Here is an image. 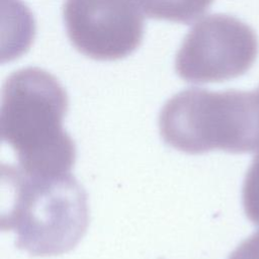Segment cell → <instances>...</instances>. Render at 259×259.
<instances>
[{
  "label": "cell",
  "mask_w": 259,
  "mask_h": 259,
  "mask_svg": "<svg viewBox=\"0 0 259 259\" xmlns=\"http://www.w3.org/2000/svg\"><path fill=\"white\" fill-rule=\"evenodd\" d=\"M258 52V37L247 23L232 15L210 14L185 35L175 58V70L187 82H223L247 73Z\"/></svg>",
  "instance_id": "277c9868"
},
{
  "label": "cell",
  "mask_w": 259,
  "mask_h": 259,
  "mask_svg": "<svg viewBox=\"0 0 259 259\" xmlns=\"http://www.w3.org/2000/svg\"><path fill=\"white\" fill-rule=\"evenodd\" d=\"M69 106L65 88L48 71L27 67L3 84L1 141L13 150L22 172L42 177L71 173L76 147L63 127Z\"/></svg>",
  "instance_id": "6da1fadb"
},
{
  "label": "cell",
  "mask_w": 259,
  "mask_h": 259,
  "mask_svg": "<svg viewBox=\"0 0 259 259\" xmlns=\"http://www.w3.org/2000/svg\"><path fill=\"white\" fill-rule=\"evenodd\" d=\"M159 131L168 146L190 155L258 152L259 99L255 90L188 88L164 104Z\"/></svg>",
  "instance_id": "3957f363"
},
{
  "label": "cell",
  "mask_w": 259,
  "mask_h": 259,
  "mask_svg": "<svg viewBox=\"0 0 259 259\" xmlns=\"http://www.w3.org/2000/svg\"><path fill=\"white\" fill-rule=\"evenodd\" d=\"M239 249L246 259H259V231L244 240Z\"/></svg>",
  "instance_id": "ba28073f"
},
{
  "label": "cell",
  "mask_w": 259,
  "mask_h": 259,
  "mask_svg": "<svg viewBox=\"0 0 259 259\" xmlns=\"http://www.w3.org/2000/svg\"><path fill=\"white\" fill-rule=\"evenodd\" d=\"M144 12L137 0H66L67 35L82 55L116 61L135 52L144 35Z\"/></svg>",
  "instance_id": "5b68a950"
},
{
  "label": "cell",
  "mask_w": 259,
  "mask_h": 259,
  "mask_svg": "<svg viewBox=\"0 0 259 259\" xmlns=\"http://www.w3.org/2000/svg\"><path fill=\"white\" fill-rule=\"evenodd\" d=\"M1 181L10 195L1 229L15 233L18 249L31 256H56L79 243L89 212L86 192L71 173L33 176L15 165H2Z\"/></svg>",
  "instance_id": "7a4b0ae2"
},
{
  "label": "cell",
  "mask_w": 259,
  "mask_h": 259,
  "mask_svg": "<svg viewBox=\"0 0 259 259\" xmlns=\"http://www.w3.org/2000/svg\"><path fill=\"white\" fill-rule=\"evenodd\" d=\"M150 18L190 23L211 5L213 0H137Z\"/></svg>",
  "instance_id": "8992f818"
},
{
  "label": "cell",
  "mask_w": 259,
  "mask_h": 259,
  "mask_svg": "<svg viewBox=\"0 0 259 259\" xmlns=\"http://www.w3.org/2000/svg\"><path fill=\"white\" fill-rule=\"evenodd\" d=\"M242 201L247 218L254 225L259 226V151L246 173L242 188Z\"/></svg>",
  "instance_id": "52a82bcc"
}]
</instances>
